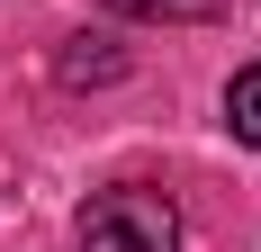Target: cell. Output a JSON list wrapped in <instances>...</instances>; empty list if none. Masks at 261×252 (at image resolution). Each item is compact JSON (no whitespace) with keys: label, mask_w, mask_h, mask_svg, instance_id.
Instances as JSON below:
<instances>
[{"label":"cell","mask_w":261,"mask_h":252,"mask_svg":"<svg viewBox=\"0 0 261 252\" xmlns=\"http://www.w3.org/2000/svg\"><path fill=\"white\" fill-rule=\"evenodd\" d=\"M72 243L81 252H180V207H171V189L117 180V189H99V198L81 207Z\"/></svg>","instance_id":"cell-1"},{"label":"cell","mask_w":261,"mask_h":252,"mask_svg":"<svg viewBox=\"0 0 261 252\" xmlns=\"http://www.w3.org/2000/svg\"><path fill=\"white\" fill-rule=\"evenodd\" d=\"M225 135L234 144H261V63H243L225 81Z\"/></svg>","instance_id":"cell-2"},{"label":"cell","mask_w":261,"mask_h":252,"mask_svg":"<svg viewBox=\"0 0 261 252\" xmlns=\"http://www.w3.org/2000/svg\"><path fill=\"white\" fill-rule=\"evenodd\" d=\"M117 18H153V27H207L225 18V0H108Z\"/></svg>","instance_id":"cell-3"}]
</instances>
